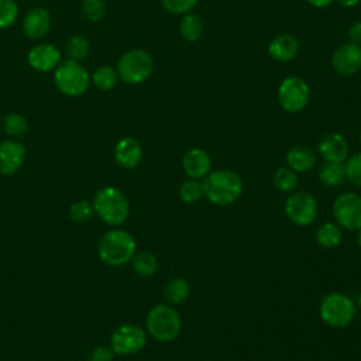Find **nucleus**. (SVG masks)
<instances>
[{"label":"nucleus","mask_w":361,"mask_h":361,"mask_svg":"<svg viewBox=\"0 0 361 361\" xmlns=\"http://www.w3.org/2000/svg\"><path fill=\"white\" fill-rule=\"evenodd\" d=\"M203 195L217 206H230L243 193V180L238 173L230 169L209 172L202 182Z\"/></svg>","instance_id":"f257e3e1"},{"label":"nucleus","mask_w":361,"mask_h":361,"mask_svg":"<svg viewBox=\"0 0 361 361\" xmlns=\"http://www.w3.org/2000/svg\"><path fill=\"white\" fill-rule=\"evenodd\" d=\"M137 252L134 237L124 230L107 231L97 244L99 258L110 267H121L133 259Z\"/></svg>","instance_id":"f03ea898"},{"label":"nucleus","mask_w":361,"mask_h":361,"mask_svg":"<svg viewBox=\"0 0 361 361\" xmlns=\"http://www.w3.org/2000/svg\"><path fill=\"white\" fill-rule=\"evenodd\" d=\"M94 213L110 226L123 224L130 213V203L126 195L114 186H104L93 197Z\"/></svg>","instance_id":"7ed1b4c3"},{"label":"nucleus","mask_w":361,"mask_h":361,"mask_svg":"<svg viewBox=\"0 0 361 361\" xmlns=\"http://www.w3.org/2000/svg\"><path fill=\"white\" fill-rule=\"evenodd\" d=\"M147 331L161 343L175 340L182 329L179 313L169 305H157L149 309L145 319Z\"/></svg>","instance_id":"20e7f679"},{"label":"nucleus","mask_w":361,"mask_h":361,"mask_svg":"<svg viewBox=\"0 0 361 361\" xmlns=\"http://www.w3.org/2000/svg\"><path fill=\"white\" fill-rule=\"evenodd\" d=\"M54 82L62 94L78 97L87 90L90 85V75L80 62L68 59L55 68Z\"/></svg>","instance_id":"39448f33"},{"label":"nucleus","mask_w":361,"mask_h":361,"mask_svg":"<svg viewBox=\"0 0 361 361\" xmlns=\"http://www.w3.org/2000/svg\"><path fill=\"white\" fill-rule=\"evenodd\" d=\"M154 69V62L151 55L140 48L130 49L124 52L116 66L118 79L127 85H140L145 82Z\"/></svg>","instance_id":"423d86ee"},{"label":"nucleus","mask_w":361,"mask_h":361,"mask_svg":"<svg viewBox=\"0 0 361 361\" xmlns=\"http://www.w3.org/2000/svg\"><path fill=\"white\" fill-rule=\"evenodd\" d=\"M355 303L344 293L331 292L322 299L320 317L322 320L336 329L348 326L355 317Z\"/></svg>","instance_id":"0eeeda50"},{"label":"nucleus","mask_w":361,"mask_h":361,"mask_svg":"<svg viewBox=\"0 0 361 361\" xmlns=\"http://www.w3.org/2000/svg\"><path fill=\"white\" fill-rule=\"evenodd\" d=\"M310 90L307 83L299 76L285 78L278 87V102L288 113H299L309 102Z\"/></svg>","instance_id":"6e6552de"},{"label":"nucleus","mask_w":361,"mask_h":361,"mask_svg":"<svg viewBox=\"0 0 361 361\" xmlns=\"http://www.w3.org/2000/svg\"><path fill=\"white\" fill-rule=\"evenodd\" d=\"M333 216L338 226L354 231L361 228V196L354 192H344L333 202Z\"/></svg>","instance_id":"1a4fd4ad"},{"label":"nucleus","mask_w":361,"mask_h":361,"mask_svg":"<svg viewBox=\"0 0 361 361\" xmlns=\"http://www.w3.org/2000/svg\"><path fill=\"white\" fill-rule=\"evenodd\" d=\"M317 202L307 192H296L285 202V213L296 226H309L317 217Z\"/></svg>","instance_id":"9d476101"},{"label":"nucleus","mask_w":361,"mask_h":361,"mask_svg":"<svg viewBox=\"0 0 361 361\" xmlns=\"http://www.w3.org/2000/svg\"><path fill=\"white\" fill-rule=\"evenodd\" d=\"M145 331L135 324H123L114 329L110 337L111 350L114 354L131 355L141 351L145 345Z\"/></svg>","instance_id":"9b49d317"},{"label":"nucleus","mask_w":361,"mask_h":361,"mask_svg":"<svg viewBox=\"0 0 361 361\" xmlns=\"http://www.w3.org/2000/svg\"><path fill=\"white\" fill-rule=\"evenodd\" d=\"M331 66L340 76L355 75L361 69V47L353 42L340 45L331 56Z\"/></svg>","instance_id":"f8f14e48"},{"label":"nucleus","mask_w":361,"mask_h":361,"mask_svg":"<svg viewBox=\"0 0 361 361\" xmlns=\"http://www.w3.org/2000/svg\"><path fill=\"white\" fill-rule=\"evenodd\" d=\"M27 62L37 72H51L61 63V51L52 44H37L28 51Z\"/></svg>","instance_id":"ddd939ff"},{"label":"nucleus","mask_w":361,"mask_h":361,"mask_svg":"<svg viewBox=\"0 0 361 361\" xmlns=\"http://www.w3.org/2000/svg\"><path fill=\"white\" fill-rule=\"evenodd\" d=\"M25 161V147L14 140L0 142V173L14 175L18 172Z\"/></svg>","instance_id":"4468645a"},{"label":"nucleus","mask_w":361,"mask_h":361,"mask_svg":"<svg viewBox=\"0 0 361 361\" xmlns=\"http://www.w3.org/2000/svg\"><path fill=\"white\" fill-rule=\"evenodd\" d=\"M51 28V14L44 7H34L23 18V32L30 39H41Z\"/></svg>","instance_id":"2eb2a0df"},{"label":"nucleus","mask_w":361,"mask_h":361,"mask_svg":"<svg viewBox=\"0 0 361 361\" xmlns=\"http://www.w3.org/2000/svg\"><path fill=\"white\" fill-rule=\"evenodd\" d=\"M317 149L326 162H344L348 157V144L338 133H327L322 135Z\"/></svg>","instance_id":"dca6fc26"},{"label":"nucleus","mask_w":361,"mask_h":361,"mask_svg":"<svg viewBox=\"0 0 361 361\" xmlns=\"http://www.w3.org/2000/svg\"><path fill=\"white\" fill-rule=\"evenodd\" d=\"M116 162L126 169L135 168L142 159V147L134 137H123L114 147Z\"/></svg>","instance_id":"f3484780"},{"label":"nucleus","mask_w":361,"mask_h":361,"mask_svg":"<svg viewBox=\"0 0 361 361\" xmlns=\"http://www.w3.org/2000/svg\"><path fill=\"white\" fill-rule=\"evenodd\" d=\"M183 172L190 179H203L212 169V158L203 148H192L182 158Z\"/></svg>","instance_id":"a211bd4d"},{"label":"nucleus","mask_w":361,"mask_h":361,"mask_svg":"<svg viewBox=\"0 0 361 361\" xmlns=\"http://www.w3.org/2000/svg\"><path fill=\"white\" fill-rule=\"evenodd\" d=\"M299 52V41L292 34L276 35L268 45V54L278 62H289Z\"/></svg>","instance_id":"6ab92c4d"},{"label":"nucleus","mask_w":361,"mask_h":361,"mask_svg":"<svg viewBox=\"0 0 361 361\" xmlns=\"http://www.w3.org/2000/svg\"><path fill=\"white\" fill-rule=\"evenodd\" d=\"M286 162L289 168L295 172H306L314 166L316 154L310 147L305 144H298L288 151Z\"/></svg>","instance_id":"aec40b11"},{"label":"nucleus","mask_w":361,"mask_h":361,"mask_svg":"<svg viewBox=\"0 0 361 361\" xmlns=\"http://www.w3.org/2000/svg\"><path fill=\"white\" fill-rule=\"evenodd\" d=\"M189 293H190V285L186 279L180 276L169 279L164 288V296L172 305L183 303L189 298Z\"/></svg>","instance_id":"412c9836"},{"label":"nucleus","mask_w":361,"mask_h":361,"mask_svg":"<svg viewBox=\"0 0 361 361\" xmlns=\"http://www.w3.org/2000/svg\"><path fill=\"white\" fill-rule=\"evenodd\" d=\"M345 175V165L343 162H326L319 171V179L326 186H340L344 183Z\"/></svg>","instance_id":"4be33fe9"},{"label":"nucleus","mask_w":361,"mask_h":361,"mask_svg":"<svg viewBox=\"0 0 361 361\" xmlns=\"http://www.w3.org/2000/svg\"><path fill=\"white\" fill-rule=\"evenodd\" d=\"M89 51H90L89 39L79 34L71 35L63 45V52L71 61H78V62L83 61L89 55Z\"/></svg>","instance_id":"5701e85b"},{"label":"nucleus","mask_w":361,"mask_h":361,"mask_svg":"<svg viewBox=\"0 0 361 361\" xmlns=\"http://www.w3.org/2000/svg\"><path fill=\"white\" fill-rule=\"evenodd\" d=\"M341 238H343L341 228L331 221L323 223L316 231V241L323 248H336L337 245H340Z\"/></svg>","instance_id":"b1692460"},{"label":"nucleus","mask_w":361,"mask_h":361,"mask_svg":"<svg viewBox=\"0 0 361 361\" xmlns=\"http://www.w3.org/2000/svg\"><path fill=\"white\" fill-rule=\"evenodd\" d=\"M179 32H180V37L188 42L197 41L203 32V23L200 17L193 13L183 14L179 23Z\"/></svg>","instance_id":"393cba45"},{"label":"nucleus","mask_w":361,"mask_h":361,"mask_svg":"<svg viewBox=\"0 0 361 361\" xmlns=\"http://www.w3.org/2000/svg\"><path fill=\"white\" fill-rule=\"evenodd\" d=\"M133 269L140 276H152L158 271V259L149 251H140L135 252L133 257Z\"/></svg>","instance_id":"a878e982"},{"label":"nucleus","mask_w":361,"mask_h":361,"mask_svg":"<svg viewBox=\"0 0 361 361\" xmlns=\"http://www.w3.org/2000/svg\"><path fill=\"white\" fill-rule=\"evenodd\" d=\"M90 80H92V83H93L99 90L109 92V90H111V89L117 85L118 75H117L116 69L111 68L110 65H103V66H99V68L92 73Z\"/></svg>","instance_id":"bb28decb"},{"label":"nucleus","mask_w":361,"mask_h":361,"mask_svg":"<svg viewBox=\"0 0 361 361\" xmlns=\"http://www.w3.org/2000/svg\"><path fill=\"white\" fill-rule=\"evenodd\" d=\"M1 126H3L4 133L7 135H10V137H23L28 131V121H27V118L23 114L16 113V111L7 113L3 117Z\"/></svg>","instance_id":"cd10ccee"},{"label":"nucleus","mask_w":361,"mask_h":361,"mask_svg":"<svg viewBox=\"0 0 361 361\" xmlns=\"http://www.w3.org/2000/svg\"><path fill=\"white\" fill-rule=\"evenodd\" d=\"M272 182H274V186L281 190V192H292L296 185H298V175L293 169L290 168H279L276 169V172L274 173L272 176Z\"/></svg>","instance_id":"c85d7f7f"},{"label":"nucleus","mask_w":361,"mask_h":361,"mask_svg":"<svg viewBox=\"0 0 361 361\" xmlns=\"http://www.w3.org/2000/svg\"><path fill=\"white\" fill-rule=\"evenodd\" d=\"M179 196L180 200L185 203H196L203 196V188L202 183L197 182V179H188L183 180L179 186Z\"/></svg>","instance_id":"c756f323"},{"label":"nucleus","mask_w":361,"mask_h":361,"mask_svg":"<svg viewBox=\"0 0 361 361\" xmlns=\"http://www.w3.org/2000/svg\"><path fill=\"white\" fill-rule=\"evenodd\" d=\"M80 8L85 18L90 23H99L106 16V4L103 0H82Z\"/></svg>","instance_id":"7c9ffc66"},{"label":"nucleus","mask_w":361,"mask_h":361,"mask_svg":"<svg viewBox=\"0 0 361 361\" xmlns=\"http://www.w3.org/2000/svg\"><path fill=\"white\" fill-rule=\"evenodd\" d=\"M18 17V6L14 0H0V30L11 27Z\"/></svg>","instance_id":"2f4dec72"},{"label":"nucleus","mask_w":361,"mask_h":361,"mask_svg":"<svg viewBox=\"0 0 361 361\" xmlns=\"http://www.w3.org/2000/svg\"><path fill=\"white\" fill-rule=\"evenodd\" d=\"M93 204L87 200H79L69 209V216L75 223H86L93 216Z\"/></svg>","instance_id":"473e14b6"},{"label":"nucleus","mask_w":361,"mask_h":361,"mask_svg":"<svg viewBox=\"0 0 361 361\" xmlns=\"http://www.w3.org/2000/svg\"><path fill=\"white\" fill-rule=\"evenodd\" d=\"M161 4L171 14H188L195 8L197 0H161Z\"/></svg>","instance_id":"72a5a7b5"},{"label":"nucleus","mask_w":361,"mask_h":361,"mask_svg":"<svg viewBox=\"0 0 361 361\" xmlns=\"http://www.w3.org/2000/svg\"><path fill=\"white\" fill-rule=\"evenodd\" d=\"M345 175L355 186L361 188V151L354 154L345 164Z\"/></svg>","instance_id":"f704fd0d"},{"label":"nucleus","mask_w":361,"mask_h":361,"mask_svg":"<svg viewBox=\"0 0 361 361\" xmlns=\"http://www.w3.org/2000/svg\"><path fill=\"white\" fill-rule=\"evenodd\" d=\"M114 351L111 348L97 345L89 354V361H113Z\"/></svg>","instance_id":"c9c22d12"},{"label":"nucleus","mask_w":361,"mask_h":361,"mask_svg":"<svg viewBox=\"0 0 361 361\" xmlns=\"http://www.w3.org/2000/svg\"><path fill=\"white\" fill-rule=\"evenodd\" d=\"M350 42L360 45L361 44V21H355L348 28Z\"/></svg>","instance_id":"e433bc0d"},{"label":"nucleus","mask_w":361,"mask_h":361,"mask_svg":"<svg viewBox=\"0 0 361 361\" xmlns=\"http://www.w3.org/2000/svg\"><path fill=\"white\" fill-rule=\"evenodd\" d=\"M310 6H313V7H316V8H324V7H327V6H330L333 1H336V0H306Z\"/></svg>","instance_id":"4c0bfd02"},{"label":"nucleus","mask_w":361,"mask_h":361,"mask_svg":"<svg viewBox=\"0 0 361 361\" xmlns=\"http://www.w3.org/2000/svg\"><path fill=\"white\" fill-rule=\"evenodd\" d=\"M341 7H354L355 4L360 3V0H336Z\"/></svg>","instance_id":"58836bf2"},{"label":"nucleus","mask_w":361,"mask_h":361,"mask_svg":"<svg viewBox=\"0 0 361 361\" xmlns=\"http://www.w3.org/2000/svg\"><path fill=\"white\" fill-rule=\"evenodd\" d=\"M357 240H358V245H360V248H361V228L358 230V237H357Z\"/></svg>","instance_id":"ea45409f"},{"label":"nucleus","mask_w":361,"mask_h":361,"mask_svg":"<svg viewBox=\"0 0 361 361\" xmlns=\"http://www.w3.org/2000/svg\"><path fill=\"white\" fill-rule=\"evenodd\" d=\"M357 305H358V307L361 309V292H360V295H358V298H357Z\"/></svg>","instance_id":"a19ab883"},{"label":"nucleus","mask_w":361,"mask_h":361,"mask_svg":"<svg viewBox=\"0 0 361 361\" xmlns=\"http://www.w3.org/2000/svg\"><path fill=\"white\" fill-rule=\"evenodd\" d=\"M360 144H361V133H360Z\"/></svg>","instance_id":"79ce46f5"},{"label":"nucleus","mask_w":361,"mask_h":361,"mask_svg":"<svg viewBox=\"0 0 361 361\" xmlns=\"http://www.w3.org/2000/svg\"><path fill=\"white\" fill-rule=\"evenodd\" d=\"M360 4H361V0H360Z\"/></svg>","instance_id":"37998d69"}]
</instances>
